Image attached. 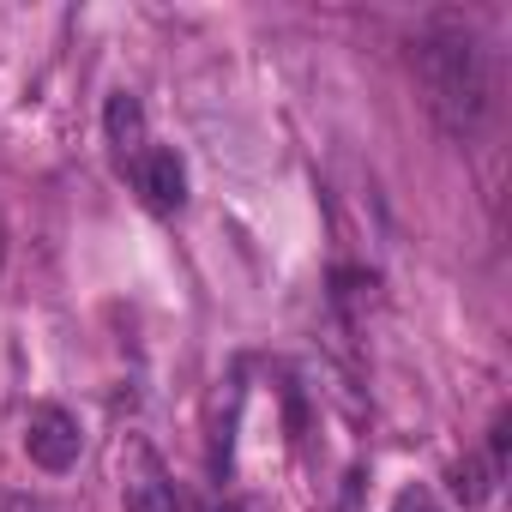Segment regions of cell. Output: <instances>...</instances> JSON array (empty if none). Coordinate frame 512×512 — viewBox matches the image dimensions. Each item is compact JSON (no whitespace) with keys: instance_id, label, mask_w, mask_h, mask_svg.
Masks as SVG:
<instances>
[{"instance_id":"1","label":"cell","mask_w":512,"mask_h":512,"mask_svg":"<svg viewBox=\"0 0 512 512\" xmlns=\"http://www.w3.org/2000/svg\"><path fill=\"white\" fill-rule=\"evenodd\" d=\"M416 79H422V97H428L434 121L452 139H476L500 109L494 55L464 19H434L416 37Z\"/></svg>"},{"instance_id":"2","label":"cell","mask_w":512,"mask_h":512,"mask_svg":"<svg viewBox=\"0 0 512 512\" xmlns=\"http://www.w3.org/2000/svg\"><path fill=\"white\" fill-rule=\"evenodd\" d=\"M79 446H85V434H79V416H73V410L37 404V410L25 416V452H31V464H43V470H73V464H79Z\"/></svg>"},{"instance_id":"3","label":"cell","mask_w":512,"mask_h":512,"mask_svg":"<svg viewBox=\"0 0 512 512\" xmlns=\"http://www.w3.org/2000/svg\"><path fill=\"white\" fill-rule=\"evenodd\" d=\"M133 181H139V193H145V205L151 211H181L187 205V163L169 151V145H157V151H145L139 163H133Z\"/></svg>"},{"instance_id":"4","label":"cell","mask_w":512,"mask_h":512,"mask_svg":"<svg viewBox=\"0 0 512 512\" xmlns=\"http://www.w3.org/2000/svg\"><path fill=\"white\" fill-rule=\"evenodd\" d=\"M121 500H127V512H181V500H175V482L163 476V464H157L145 446H133V464H127Z\"/></svg>"},{"instance_id":"5","label":"cell","mask_w":512,"mask_h":512,"mask_svg":"<svg viewBox=\"0 0 512 512\" xmlns=\"http://www.w3.org/2000/svg\"><path fill=\"white\" fill-rule=\"evenodd\" d=\"M103 139H109V151H115L121 163H139V157H145V109H139L133 91H115V97L103 103Z\"/></svg>"},{"instance_id":"6","label":"cell","mask_w":512,"mask_h":512,"mask_svg":"<svg viewBox=\"0 0 512 512\" xmlns=\"http://www.w3.org/2000/svg\"><path fill=\"white\" fill-rule=\"evenodd\" d=\"M494 482H500V470H494L488 458H464V464H452V494H458L464 506H482V500L494 494Z\"/></svg>"},{"instance_id":"7","label":"cell","mask_w":512,"mask_h":512,"mask_svg":"<svg viewBox=\"0 0 512 512\" xmlns=\"http://www.w3.org/2000/svg\"><path fill=\"white\" fill-rule=\"evenodd\" d=\"M392 512H446V506L434 500V488H422V482H416V488H404V494L392 500Z\"/></svg>"},{"instance_id":"8","label":"cell","mask_w":512,"mask_h":512,"mask_svg":"<svg viewBox=\"0 0 512 512\" xmlns=\"http://www.w3.org/2000/svg\"><path fill=\"white\" fill-rule=\"evenodd\" d=\"M211 512H247V506H235V500H223V506H211Z\"/></svg>"}]
</instances>
